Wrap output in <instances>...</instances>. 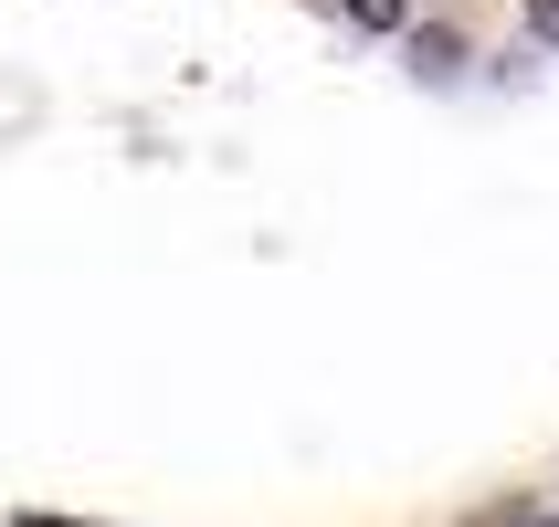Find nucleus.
Returning <instances> with one entry per match:
<instances>
[{"label": "nucleus", "mask_w": 559, "mask_h": 527, "mask_svg": "<svg viewBox=\"0 0 559 527\" xmlns=\"http://www.w3.org/2000/svg\"><path fill=\"white\" fill-rule=\"evenodd\" d=\"M528 43H549V53H559V0H528Z\"/></svg>", "instance_id": "7ed1b4c3"}, {"label": "nucleus", "mask_w": 559, "mask_h": 527, "mask_svg": "<svg viewBox=\"0 0 559 527\" xmlns=\"http://www.w3.org/2000/svg\"><path fill=\"white\" fill-rule=\"evenodd\" d=\"M486 527H559V517H528V506H497Z\"/></svg>", "instance_id": "20e7f679"}, {"label": "nucleus", "mask_w": 559, "mask_h": 527, "mask_svg": "<svg viewBox=\"0 0 559 527\" xmlns=\"http://www.w3.org/2000/svg\"><path fill=\"white\" fill-rule=\"evenodd\" d=\"M412 63H423V74H454V63H465V43H454V32H412Z\"/></svg>", "instance_id": "f257e3e1"}, {"label": "nucleus", "mask_w": 559, "mask_h": 527, "mask_svg": "<svg viewBox=\"0 0 559 527\" xmlns=\"http://www.w3.org/2000/svg\"><path fill=\"white\" fill-rule=\"evenodd\" d=\"M348 22H370V32H402V0H348Z\"/></svg>", "instance_id": "f03ea898"}, {"label": "nucleus", "mask_w": 559, "mask_h": 527, "mask_svg": "<svg viewBox=\"0 0 559 527\" xmlns=\"http://www.w3.org/2000/svg\"><path fill=\"white\" fill-rule=\"evenodd\" d=\"M11 527H63V517H11Z\"/></svg>", "instance_id": "39448f33"}]
</instances>
